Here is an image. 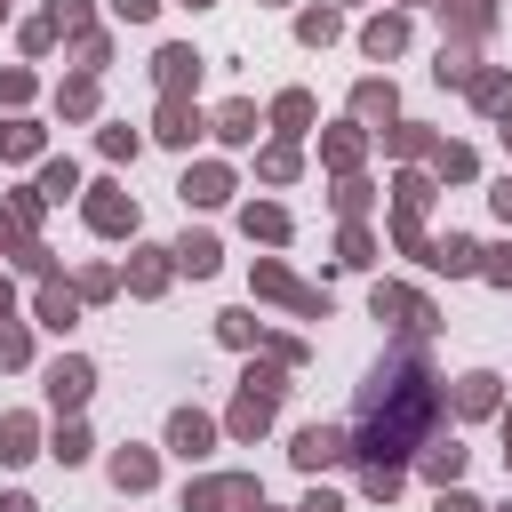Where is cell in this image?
I'll return each mask as SVG.
<instances>
[{
    "mask_svg": "<svg viewBox=\"0 0 512 512\" xmlns=\"http://www.w3.org/2000/svg\"><path fill=\"white\" fill-rule=\"evenodd\" d=\"M96 144H104V160H136V128H104Z\"/></svg>",
    "mask_w": 512,
    "mask_h": 512,
    "instance_id": "b9f144b4",
    "label": "cell"
},
{
    "mask_svg": "<svg viewBox=\"0 0 512 512\" xmlns=\"http://www.w3.org/2000/svg\"><path fill=\"white\" fill-rule=\"evenodd\" d=\"M152 80H160V96H184V88L200 80V56H192V48H160V56H152Z\"/></svg>",
    "mask_w": 512,
    "mask_h": 512,
    "instance_id": "7c38bea8",
    "label": "cell"
},
{
    "mask_svg": "<svg viewBox=\"0 0 512 512\" xmlns=\"http://www.w3.org/2000/svg\"><path fill=\"white\" fill-rule=\"evenodd\" d=\"M48 48H56V24H48V16H40V24H24V56H48Z\"/></svg>",
    "mask_w": 512,
    "mask_h": 512,
    "instance_id": "ee69618b",
    "label": "cell"
},
{
    "mask_svg": "<svg viewBox=\"0 0 512 512\" xmlns=\"http://www.w3.org/2000/svg\"><path fill=\"white\" fill-rule=\"evenodd\" d=\"M432 168H440L448 184H464V176H472V152H464V144H432Z\"/></svg>",
    "mask_w": 512,
    "mask_h": 512,
    "instance_id": "8d00e7d4",
    "label": "cell"
},
{
    "mask_svg": "<svg viewBox=\"0 0 512 512\" xmlns=\"http://www.w3.org/2000/svg\"><path fill=\"white\" fill-rule=\"evenodd\" d=\"M72 320H80V288H56L48 280L40 288V328H72Z\"/></svg>",
    "mask_w": 512,
    "mask_h": 512,
    "instance_id": "7402d4cb",
    "label": "cell"
},
{
    "mask_svg": "<svg viewBox=\"0 0 512 512\" xmlns=\"http://www.w3.org/2000/svg\"><path fill=\"white\" fill-rule=\"evenodd\" d=\"M48 24L56 32H88V0H48Z\"/></svg>",
    "mask_w": 512,
    "mask_h": 512,
    "instance_id": "60d3db41",
    "label": "cell"
},
{
    "mask_svg": "<svg viewBox=\"0 0 512 512\" xmlns=\"http://www.w3.org/2000/svg\"><path fill=\"white\" fill-rule=\"evenodd\" d=\"M56 464H88V432L80 424H56V448H48Z\"/></svg>",
    "mask_w": 512,
    "mask_h": 512,
    "instance_id": "74e56055",
    "label": "cell"
},
{
    "mask_svg": "<svg viewBox=\"0 0 512 512\" xmlns=\"http://www.w3.org/2000/svg\"><path fill=\"white\" fill-rule=\"evenodd\" d=\"M368 304H376V320H392L400 336H424V328H440V312H432L416 288H376Z\"/></svg>",
    "mask_w": 512,
    "mask_h": 512,
    "instance_id": "5b68a950",
    "label": "cell"
},
{
    "mask_svg": "<svg viewBox=\"0 0 512 512\" xmlns=\"http://www.w3.org/2000/svg\"><path fill=\"white\" fill-rule=\"evenodd\" d=\"M432 416H440V376H432L424 352L408 344V352H384V368H376L368 392H360V424H352L344 440H352L360 464H400V456L424 448Z\"/></svg>",
    "mask_w": 512,
    "mask_h": 512,
    "instance_id": "6da1fadb",
    "label": "cell"
},
{
    "mask_svg": "<svg viewBox=\"0 0 512 512\" xmlns=\"http://www.w3.org/2000/svg\"><path fill=\"white\" fill-rule=\"evenodd\" d=\"M112 16H120V24H152V16H160V0H112Z\"/></svg>",
    "mask_w": 512,
    "mask_h": 512,
    "instance_id": "7dc6e473",
    "label": "cell"
},
{
    "mask_svg": "<svg viewBox=\"0 0 512 512\" xmlns=\"http://www.w3.org/2000/svg\"><path fill=\"white\" fill-rule=\"evenodd\" d=\"M336 32H344V24H336V8H304V16H296V40H304V48H328Z\"/></svg>",
    "mask_w": 512,
    "mask_h": 512,
    "instance_id": "484cf974",
    "label": "cell"
},
{
    "mask_svg": "<svg viewBox=\"0 0 512 512\" xmlns=\"http://www.w3.org/2000/svg\"><path fill=\"white\" fill-rule=\"evenodd\" d=\"M24 360H32V336L16 320H0V368H24Z\"/></svg>",
    "mask_w": 512,
    "mask_h": 512,
    "instance_id": "f35d334b",
    "label": "cell"
},
{
    "mask_svg": "<svg viewBox=\"0 0 512 512\" xmlns=\"http://www.w3.org/2000/svg\"><path fill=\"white\" fill-rule=\"evenodd\" d=\"M0 512H40V504H32V496H8V504H0Z\"/></svg>",
    "mask_w": 512,
    "mask_h": 512,
    "instance_id": "11a10c76",
    "label": "cell"
},
{
    "mask_svg": "<svg viewBox=\"0 0 512 512\" xmlns=\"http://www.w3.org/2000/svg\"><path fill=\"white\" fill-rule=\"evenodd\" d=\"M456 408L464 416H496V376H464L456 384Z\"/></svg>",
    "mask_w": 512,
    "mask_h": 512,
    "instance_id": "f546056e",
    "label": "cell"
},
{
    "mask_svg": "<svg viewBox=\"0 0 512 512\" xmlns=\"http://www.w3.org/2000/svg\"><path fill=\"white\" fill-rule=\"evenodd\" d=\"M272 128H280V136H304V128H312V96H304V88H288V96L272 104Z\"/></svg>",
    "mask_w": 512,
    "mask_h": 512,
    "instance_id": "603a6c76",
    "label": "cell"
},
{
    "mask_svg": "<svg viewBox=\"0 0 512 512\" xmlns=\"http://www.w3.org/2000/svg\"><path fill=\"white\" fill-rule=\"evenodd\" d=\"M256 176H264V184H288V176H296V144H272V152L256 160Z\"/></svg>",
    "mask_w": 512,
    "mask_h": 512,
    "instance_id": "d590c367",
    "label": "cell"
},
{
    "mask_svg": "<svg viewBox=\"0 0 512 512\" xmlns=\"http://www.w3.org/2000/svg\"><path fill=\"white\" fill-rule=\"evenodd\" d=\"M240 232L280 248V240H288V208H272V200H248V208H240Z\"/></svg>",
    "mask_w": 512,
    "mask_h": 512,
    "instance_id": "2e32d148",
    "label": "cell"
},
{
    "mask_svg": "<svg viewBox=\"0 0 512 512\" xmlns=\"http://www.w3.org/2000/svg\"><path fill=\"white\" fill-rule=\"evenodd\" d=\"M0 152H8V160H32V152H40V128H32V120H0Z\"/></svg>",
    "mask_w": 512,
    "mask_h": 512,
    "instance_id": "836d02e7",
    "label": "cell"
},
{
    "mask_svg": "<svg viewBox=\"0 0 512 512\" xmlns=\"http://www.w3.org/2000/svg\"><path fill=\"white\" fill-rule=\"evenodd\" d=\"M88 384H96V368H88V360H80V352H64V360H56V368H48V400H56V408H64V416H72V408H80V400H88Z\"/></svg>",
    "mask_w": 512,
    "mask_h": 512,
    "instance_id": "ba28073f",
    "label": "cell"
},
{
    "mask_svg": "<svg viewBox=\"0 0 512 512\" xmlns=\"http://www.w3.org/2000/svg\"><path fill=\"white\" fill-rule=\"evenodd\" d=\"M168 448H176L184 464H200V456L216 448V424H208L200 408H176V416H168Z\"/></svg>",
    "mask_w": 512,
    "mask_h": 512,
    "instance_id": "9c48e42d",
    "label": "cell"
},
{
    "mask_svg": "<svg viewBox=\"0 0 512 512\" xmlns=\"http://www.w3.org/2000/svg\"><path fill=\"white\" fill-rule=\"evenodd\" d=\"M200 128H208V120L192 112V96H160V120H152V136H160V144H192Z\"/></svg>",
    "mask_w": 512,
    "mask_h": 512,
    "instance_id": "8fae6325",
    "label": "cell"
},
{
    "mask_svg": "<svg viewBox=\"0 0 512 512\" xmlns=\"http://www.w3.org/2000/svg\"><path fill=\"white\" fill-rule=\"evenodd\" d=\"M184 512H264V488H256V472H216V480L184 488Z\"/></svg>",
    "mask_w": 512,
    "mask_h": 512,
    "instance_id": "3957f363",
    "label": "cell"
},
{
    "mask_svg": "<svg viewBox=\"0 0 512 512\" xmlns=\"http://www.w3.org/2000/svg\"><path fill=\"white\" fill-rule=\"evenodd\" d=\"M32 96V72H0V104H24Z\"/></svg>",
    "mask_w": 512,
    "mask_h": 512,
    "instance_id": "681fc988",
    "label": "cell"
},
{
    "mask_svg": "<svg viewBox=\"0 0 512 512\" xmlns=\"http://www.w3.org/2000/svg\"><path fill=\"white\" fill-rule=\"evenodd\" d=\"M24 248V224H16V208H0V256H16Z\"/></svg>",
    "mask_w": 512,
    "mask_h": 512,
    "instance_id": "f907efd6",
    "label": "cell"
},
{
    "mask_svg": "<svg viewBox=\"0 0 512 512\" xmlns=\"http://www.w3.org/2000/svg\"><path fill=\"white\" fill-rule=\"evenodd\" d=\"M288 456H296L304 472H328V464H344V456H352V440H344L336 424H304V432L288 440Z\"/></svg>",
    "mask_w": 512,
    "mask_h": 512,
    "instance_id": "52a82bcc",
    "label": "cell"
},
{
    "mask_svg": "<svg viewBox=\"0 0 512 512\" xmlns=\"http://www.w3.org/2000/svg\"><path fill=\"white\" fill-rule=\"evenodd\" d=\"M56 112H64V120H88V112H96V72H72V80L56 88Z\"/></svg>",
    "mask_w": 512,
    "mask_h": 512,
    "instance_id": "44dd1931",
    "label": "cell"
},
{
    "mask_svg": "<svg viewBox=\"0 0 512 512\" xmlns=\"http://www.w3.org/2000/svg\"><path fill=\"white\" fill-rule=\"evenodd\" d=\"M432 80H440V88H448V80L464 88V80H472V40H456V48H440V64H432Z\"/></svg>",
    "mask_w": 512,
    "mask_h": 512,
    "instance_id": "4dcf8cb0",
    "label": "cell"
},
{
    "mask_svg": "<svg viewBox=\"0 0 512 512\" xmlns=\"http://www.w3.org/2000/svg\"><path fill=\"white\" fill-rule=\"evenodd\" d=\"M152 480H160V464H152V448H120V456H112V488H120V496H144Z\"/></svg>",
    "mask_w": 512,
    "mask_h": 512,
    "instance_id": "4fadbf2b",
    "label": "cell"
},
{
    "mask_svg": "<svg viewBox=\"0 0 512 512\" xmlns=\"http://www.w3.org/2000/svg\"><path fill=\"white\" fill-rule=\"evenodd\" d=\"M496 136H504V144H512V104H504V112H496Z\"/></svg>",
    "mask_w": 512,
    "mask_h": 512,
    "instance_id": "9f6ffc18",
    "label": "cell"
},
{
    "mask_svg": "<svg viewBox=\"0 0 512 512\" xmlns=\"http://www.w3.org/2000/svg\"><path fill=\"white\" fill-rule=\"evenodd\" d=\"M8 304H16V288H8V280H0V320H8Z\"/></svg>",
    "mask_w": 512,
    "mask_h": 512,
    "instance_id": "6f0895ef",
    "label": "cell"
},
{
    "mask_svg": "<svg viewBox=\"0 0 512 512\" xmlns=\"http://www.w3.org/2000/svg\"><path fill=\"white\" fill-rule=\"evenodd\" d=\"M336 248H344V264H368V256H376V240H368L360 224H344V240H336Z\"/></svg>",
    "mask_w": 512,
    "mask_h": 512,
    "instance_id": "7bdbcfd3",
    "label": "cell"
},
{
    "mask_svg": "<svg viewBox=\"0 0 512 512\" xmlns=\"http://www.w3.org/2000/svg\"><path fill=\"white\" fill-rule=\"evenodd\" d=\"M336 208H344V216H360V208H368V184H360V176H344V184H336Z\"/></svg>",
    "mask_w": 512,
    "mask_h": 512,
    "instance_id": "f6af8a7d",
    "label": "cell"
},
{
    "mask_svg": "<svg viewBox=\"0 0 512 512\" xmlns=\"http://www.w3.org/2000/svg\"><path fill=\"white\" fill-rule=\"evenodd\" d=\"M488 208H496V216L512 224V176H496V192H488Z\"/></svg>",
    "mask_w": 512,
    "mask_h": 512,
    "instance_id": "f5cc1de1",
    "label": "cell"
},
{
    "mask_svg": "<svg viewBox=\"0 0 512 512\" xmlns=\"http://www.w3.org/2000/svg\"><path fill=\"white\" fill-rule=\"evenodd\" d=\"M456 472H464V448H456V440L424 448V480H432V488H456Z\"/></svg>",
    "mask_w": 512,
    "mask_h": 512,
    "instance_id": "d4e9b609",
    "label": "cell"
},
{
    "mask_svg": "<svg viewBox=\"0 0 512 512\" xmlns=\"http://www.w3.org/2000/svg\"><path fill=\"white\" fill-rule=\"evenodd\" d=\"M464 88H472V104H480V112H504V104H512V80H504V72H472Z\"/></svg>",
    "mask_w": 512,
    "mask_h": 512,
    "instance_id": "4316f807",
    "label": "cell"
},
{
    "mask_svg": "<svg viewBox=\"0 0 512 512\" xmlns=\"http://www.w3.org/2000/svg\"><path fill=\"white\" fill-rule=\"evenodd\" d=\"M184 8H208V0H184Z\"/></svg>",
    "mask_w": 512,
    "mask_h": 512,
    "instance_id": "91938a15",
    "label": "cell"
},
{
    "mask_svg": "<svg viewBox=\"0 0 512 512\" xmlns=\"http://www.w3.org/2000/svg\"><path fill=\"white\" fill-rule=\"evenodd\" d=\"M0 16H8V0H0Z\"/></svg>",
    "mask_w": 512,
    "mask_h": 512,
    "instance_id": "6125c7cd",
    "label": "cell"
},
{
    "mask_svg": "<svg viewBox=\"0 0 512 512\" xmlns=\"http://www.w3.org/2000/svg\"><path fill=\"white\" fill-rule=\"evenodd\" d=\"M184 208H216V200H232V168H216V160H200V168H184Z\"/></svg>",
    "mask_w": 512,
    "mask_h": 512,
    "instance_id": "30bf717a",
    "label": "cell"
},
{
    "mask_svg": "<svg viewBox=\"0 0 512 512\" xmlns=\"http://www.w3.org/2000/svg\"><path fill=\"white\" fill-rule=\"evenodd\" d=\"M392 152H408V160H416V152H432V136H424V128H392Z\"/></svg>",
    "mask_w": 512,
    "mask_h": 512,
    "instance_id": "c3c4849f",
    "label": "cell"
},
{
    "mask_svg": "<svg viewBox=\"0 0 512 512\" xmlns=\"http://www.w3.org/2000/svg\"><path fill=\"white\" fill-rule=\"evenodd\" d=\"M80 208H88V224H96L104 240H120V232H136V200H128L120 184H88V200H80Z\"/></svg>",
    "mask_w": 512,
    "mask_h": 512,
    "instance_id": "8992f818",
    "label": "cell"
},
{
    "mask_svg": "<svg viewBox=\"0 0 512 512\" xmlns=\"http://www.w3.org/2000/svg\"><path fill=\"white\" fill-rule=\"evenodd\" d=\"M216 256H224V248H216L208 232H184V240L168 248V264H176V272H192V280H208V272H216Z\"/></svg>",
    "mask_w": 512,
    "mask_h": 512,
    "instance_id": "5bb4252c",
    "label": "cell"
},
{
    "mask_svg": "<svg viewBox=\"0 0 512 512\" xmlns=\"http://www.w3.org/2000/svg\"><path fill=\"white\" fill-rule=\"evenodd\" d=\"M360 48L384 64V56H400L408 48V16H376V24H360Z\"/></svg>",
    "mask_w": 512,
    "mask_h": 512,
    "instance_id": "9a60e30c",
    "label": "cell"
},
{
    "mask_svg": "<svg viewBox=\"0 0 512 512\" xmlns=\"http://www.w3.org/2000/svg\"><path fill=\"white\" fill-rule=\"evenodd\" d=\"M24 456H40V424L32 416H0V464H24Z\"/></svg>",
    "mask_w": 512,
    "mask_h": 512,
    "instance_id": "ac0fdd59",
    "label": "cell"
},
{
    "mask_svg": "<svg viewBox=\"0 0 512 512\" xmlns=\"http://www.w3.org/2000/svg\"><path fill=\"white\" fill-rule=\"evenodd\" d=\"M224 344H264V320H248V312H224V328H216Z\"/></svg>",
    "mask_w": 512,
    "mask_h": 512,
    "instance_id": "ab89813d",
    "label": "cell"
},
{
    "mask_svg": "<svg viewBox=\"0 0 512 512\" xmlns=\"http://www.w3.org/2000/svg\"><path fill=\"white\" fill-rule=\"evenodd\" d=\"M72 192H80V168L72 160H48L40 168V200H72Z\"/></svg>",
    "mask_w": 512,
    "mask_h": 512,
    "instance_id": "1f68e13d",
    "label": "cell"
},
{
    "mask_svg": "<svg viewBox=\"0 0 512 512\" xmlns=\"http://www.w3.org/2000/svg\"><path fill=\"white\" fill-rule=\"evenodd\" d=\"M320 160H328L336 176H352V168H360V128H328V144H320Z\"/></svg>",
    "mask_w": 512,
    "mask_h": 512,
    "instance_id": "cb8c5ba5",
    "label": "cell"
},
{
    "mask_svg": "<svg viewBox=\"0 0 512 512\" xmlns=\"http://www.w3.org/2000/svg\"><path fill=\"white\" fill-rule=\"evenodd\" d=\"M256 296H272V304H288V312H304V320H328V296H320V288H304L296 272H280L272 256L256 264Z\"/></svg>",
    "mask_w": 512,
    "mask_h": 512,
    "instance_id": "277c9868",
    "label": "cell"
},
{
    "mask_svg": "<svg viewBox=\"0 0 512 512\" xmlns=\"http://www.w3.org/2000/svg\"><path fill=\"white\" fill-rule=\"evenodd\" d=\"M208 128H216L224 144H248V136H256V104H224V112H216Z\"/></svg>",
    "mask_w": 512,
    "mask_h": 512,
    "instance_id": "f1b7e54d",
    "label": "cell"
},
{
    "mask_svg": "<svg viewBox=\"0 0 512 512\" xmlns=\"http://www.w3.org/2000/svg\"><path fill=\"white\" fill-rule=\"evenodd\" d=\"M440 16H448L464 40H480V32L496 24V0H440Z\"/></svg>",
    "mask_w": 512,
    "mask_h": 512,
    "instance_id": "ffe728a7",
    "label": "cell"
},
{
    "mask_svg": "<svg viewBox=\"0 0 512 512\" xmlns=\"http://www.w3.org/2000/svg\"><path fill=\"white\" fill-rule=\"evenodd\" d=\"M360 496L392 504V496H400V464H360Z\"/></svg>",
    "mask_w": 512,
    "mask_h": 512,
    "instance_id": "d6a6232c",
    "label": "cell"
},
{
    "mask_svg": "<svg viewBox=\"0 0 512 512\" xmlns=\"http://www.w3.org/2000/svg\"><path fill=\"white\" fill-rule=\"evenodd\" d=\"M128 288H136V296H160V288H168V248H136Z\"/></svg>",
    "mask_w": 512,
    "mask_h": 512,
    "instance_id": "d6986e66",
    "label": "cell"
},
{
    "mask_svg": "<svg viewBox=\"0 0 512 512\" xmlns=\"http://www.w3.org/2000/svg\"><path fill=\"white\" fill-rule=\"evenodd\" d=\"M480 256H488V264H480V272H488V280H496V288H512V248H480Z\"/></svg>",
    "mask_w": 512,
    "mask_h": 512,
    "instance_id": "bcb514c9",
    "label": "cell"
},
{
    "mask_svg": "<svg viewBox=\"0 0 512 512\" xmlns=\"http://www.w3.org/2000/svg\"><path fill=\"white\" fill-rule=\"evenodd\" d=\"M304 512H344V496H328V488H312V496H304Z\"/></svg>",
    "mask_w": 512,
    "mask_h": 512,
    "instance_id": "db71d44e",
    "label": "cell"
},
{
    "mask_svg": "<svg viewBox=\"0 0 512 512\" xmlns=\"http://www.w3.org/2000/svg\"><path fill=\"white\" fill-rule=\"evenodd\" d=\"M352 112L360 120H392V80H360L352 88Z\"/></svg>",
    "mask_w": 512,
    "mask_h": 512,
    "instance_id": "83f0119b",
    "label": "cell"
},
{
    "mask_svg": "<svg viewBox=\"0 0 512 512\" xmlns=\"http://www.w3.org/2000/svg\"><path fill=\"white\" fill-rule=\"evenodd\" d=\"M392 192H400V216H424V208H432V176H416V168H408Z\"/></svg>",
    "mask_w": 512,
    "mask_h": 512,
    "instance_id": "e575fe53",
    "label": "cell"
},
{
    "mask_svg": "<svg viewBox=\"0 0 512 512\" xmlns=\"http://www.w3.org/2000/svg\"><path fill=\"white\" fill-rule=\"evenodd\" d=\"M280 392H288V384H280V360H272V368H248V376H240V400H232V432L256 440V432L280 416Z\"/></svg>",
    "mask_w": 512,
    "mask_h": 512,
    "instance_id": "7a4b0ae2",
    "label": "cell"
},
{
    "mask_svg": "<svg viewBox=\"0 0 512 512\" xmlns=\"http://www.w3.org/2000/svg\"><path fill=\"white\" fill-rule=\"evenodd\" d=\"M496 512H512V504H496Z\"/></svg>",
    "mask_w": 512,
    "mask_h": 512,
    "instance_id": "94428289",
    "label": "cell"
},
{
    "mask_svg": "<svg viewBox=\"0 0 512 512\" xmlns=\"http://www.w3.org/2000/svg\"><path fill=\"white\" fill-rule=\"evenodd\" d=\"M504 464H512V416H504Z\"/></svg>",
    "mask_w": 512,
    "mask_h": 512,
    "instance_id": "680465c9",
    "label": "cell"
},
{
    "mask_svg": "<svg viewBox=\"0 0 512 512\" xmlns=\"http://www.w3.org/2000/svg\"><path fill=\"white\" fill-rule=\"evenodd\" d=\"M440 512H488L480 496H464V488H440Z\"/></svg>",
    "mask_w": 512,
    "mask_h": 512,
    "instance_id": "816d5d0a",
    "label": "cell"
},
{
    "mask_svg": "<svg viewBox=\"0 0 512 512\" xmlns=\"http://www.w3.org/2000/svg\"><path fill=\"white\" fill-rule=\"evenodd\" d=\"M424 264H432V272H480V248H472L464 232H448V240L424 248Z\"/></svg>",
    "mask_w": 512,
    "mask_h": 512,
    "instance_id": "e0dca14e",
    "label": "cell"
}]
</instances>
